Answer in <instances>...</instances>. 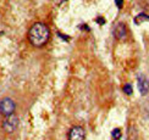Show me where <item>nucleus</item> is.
Wrapping results in <instances>:
<instances>
[{"instance_id": "nucleus-11", "label": "nucleus", "mask_w": 149, "mask_h": 140, "mask_svg": "<svg viewBox=\"0 0 149 140\" xmlns=\"http://www.w3.org/2000/svg\"><path fill=\"white\" fill-rule=\"evenodd\" d=\"M95 22H97L98 24H100V26H103V24H105V18L102 17V16H99V17L95 18Z\"/></svg>"}, {"instance_id": "nucleus-6", "label": "nucleus", "mask_w": 149, "mask_h": 140, "mask_svg": "<svg viewBox=\"0 0 149 140\" xmlns=\"http://www.w3.org/2000/svg\"><path fill=\"white\" fill-rule=\"evenodd\" d=\"M126 35H127V27H126V24L122 23V22L117 23L116 27L114 28V37L117 40H123L126 38Z\"/></svg>"}, {"instance_id": "nucleus-5", "label": "nucleus", "mask_w": 149, "mask_h": 140, "mask_svg": "<svg viewBox=\"0 0 149 140\" xmlns=\"http://www.w3.org/2000/svg\"><path fill=\"white\" fill-rule=\"evenodd\" d=\"M137 85L142 95H147L149 93V79L144 74H139L137 77Z\"/></svg>"}, {"instance_id": "nucleus-9", "label": "nucleus", "mask_w": 149, "mask_h": 140, "mask_svg": "<svg viewBox=\"0 0 149 140\" xmlns=\"http://www.w3.org/2000/svg\"><path fill=\"white\" fill-rule=\"evenodd\" d=\"M111 137H113L114 140H120L122 137V132L119 129V128H115V129L111 132Z\"/></svg>"}, {"instance_id": "nucleus-12", "label": "nucleus", "mask_w": 149, "mask_h": 140, "mask_svg": "<svg viewBox=\"0 0 149 140\" xmlns=\"http://www.w3.org/2000/svg\"><path fill=\"white\" fill-rule=\"evenodd\" d=\"M115 3H116L117 9H121L122 5H123V0H115Z\"/></svg>"}, {"instance_id": "nucleus-1", "label": "nucleus", "mask_w": 149, "mask_h": 140, "mask_svg": "<svg viewBox=\"0 0 149 140\" xmlns=\"http://www.w3.org/2000/svg\"><path fill=\"white\" fill-rule=\"evenodd\" d=\"M50 29L43 22H36L28 30V40L31 45L43 48L50 39Z\"/></svg>"}, {"instance_id": "nucleus-10", "label": "nucleus", "mask_w": 149, "mask_h": 140, "mask_svg": "<svg viewBox=\"0 0 149 140\" xmlns=\"http://www.w3.org/2000/svg\"><path fill=\"white\" fill-rule=\"evenodd\" d=\"M122 90H123V93H125L126 95H131V94H132V91H133V88H132V85H131V84L126 83V84H123V85H122Z\"/></svg>"}, {"instance_id": "nucleus-4", "label": "nucleus", "mask_w": 149, "mask_h": 140, "mask_svg": "<svg viewBox=\"0 0 149 140\" xmlns=\"http://www.w3.org/2000/svg\"><path fill=\"white\" fill-rule=\"evenodd\" d=\"M67 138H69V140H84L86 139L84 128L81 126H73L69 130Z\"/></svg>"}, {"instance_id": "nucleus-7", "label": "nucleus", "mask_w": 149, "mask_h": 140, "mask_svg": "<svg viewBox=\"0 0 149 140\" xmlns=\"http://www.w3.org/2000/svg\"><path fill=\"white\" fill-rule=\"evenodd\" d=\"M137 138H138V132L136 129V127L130 126L128 130H127V139L128 140H137Z\"/></svg>"}, {"instance_id": "nucleus-3", "label": "nucleus", "mask_w": 149, "mask_h": 140, "mask_svg": "<svg viewBox=\"0 0 149 140\" xmlns=\"http://www.w3.org/2000/svg\"><path fill=\"white\" fill-rule=\"evenodd\" d=\"M18 123H20V121H18L17 116L11 114V116H9V117H5V119L3 121L1 127H3L4 132L11 134V133H14V132L17 129Z\"/></svg>"}, {"instance_id": "nucleus-2", "label": "nucleus", "mask_w": 149, "mask_h": 140, "mask_svg": "<svg viewBox=\"0 0 149 140\" xmlns=\"http://www.w3.org/2000/svg\"><path fill=\"white\" fill-rule=\"evenodd\" d=\"M15 110V101L11 97H4V99L0 100V114H3L4 117H9V116L14 114Z\"/></svg>"}, {"instance_id": "nucleus-8", "label": "nucleus", "mask_w": 149, "mask_h": 140, "mask_svg": "<svg viewBox=\"0 0 149 140\" xmlns=\"http://www.w3.org/2000/svg\"><path fill=\"white\" fill-rule=\"evenodd\" d=\"M141 21H149V16H147L146 14H139L138 16L134 17L136 24H141Z\"/></svg>"}]
</instances>
